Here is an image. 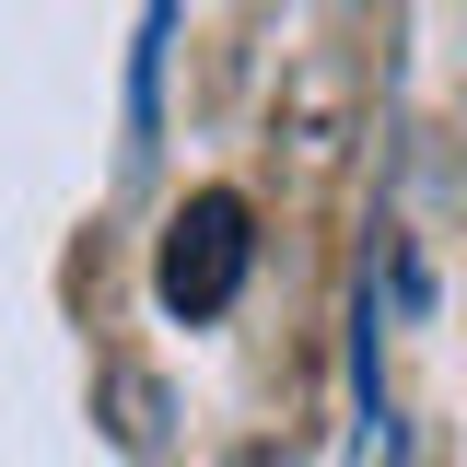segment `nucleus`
Masks as SVG:
<instances>
[{"label":"nucleus","mask_w":467,"mask_h":467,"mask_svg":"<svg viewBox=\"0 0 467 467\" xmlns=\"http://www.w3.org/2000/svg\"><path fill=\"white\" fill-rule=\"evenodd\" d=\"M245 269H257V211H245V187H187L164 245H152V304H164L175 327H211V316H234Z\"/></svg>","instance_id":"f257e3e1"},{"label":"nucleus","mask_w":467,"mask_h":467,"mask_svg":"<svg viewBox=\"0 0 467 467\" xmlns=\"http://www.w3.org/2000/svg\"><path fill=\"white\" fill-rule=\"evenodd\" d=\"M164 36H175V0H140V47H129V129L140 140L164 129Z\"/></svg>","instance_id":"f03ea898"},{"label":"nucleus","mask_w":467,"mask_h":467,"mask_svg":"<svg viewBox=\"0 0 467 467\" xmlns=\"http://www.w3.org/2000/svg\"><path fill=\"white\" fill-rule=\"evenodd\" d=\"M234 467H269V456H234Z\"/></svg>","instance_id":"7ed1b4c3"}]
</instances>
